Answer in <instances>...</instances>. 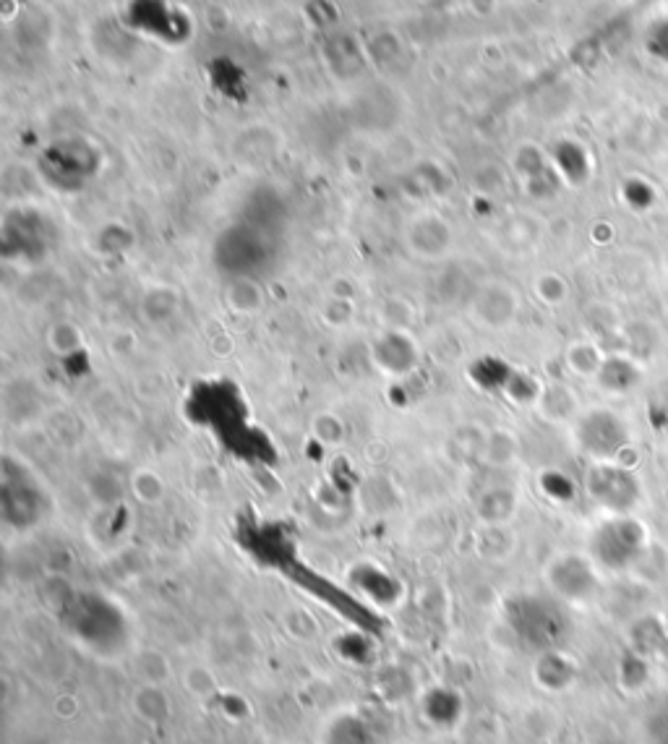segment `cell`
<instances>
[{
	"mask_svg": "<svg viewBox=\"0 0 668 744\" xmlns=\"http://www.w3.org/2000/svg\"><path fill=\"white\" fill-rule=\"evenodd\" d=\"M572 439L584 458L593 462H617L629 447V429L613 410L590 408L572 421Z\"/></svg>",
	"mask_w": 668,
	"mask_h": 744,
	"instance_id": "obj_1",
	"label": "cell"
},
{
	"mask_svg": "<svg viewBox=\"0 0 668 744\" xmlns=\"http://www.w3.org/2000/svg\"><path fill=\"white\" fill-rule=\"evenodd\" d=\"M520 311L522 298L518 287L504 283V280H485V283H481L470 293L465 306L470 322H473L478 330L491 332V335L510 330V326L518 322Z\"/></svg>",
	"mask_w": 668,
	"mask_h": 744,
	"instance_id": "obj_2",
	"label": "cell"
},
{
	"mask_svg": "<svg viewBox=\"0 0 668 744\" xmlns=\"http://www.w3.org/2000/svg\"><path fill=\"white\" fill-rule=\"evenodd\" d=\"M645 546V530L637 520L627 515H613L609 522L593 533V561L606 569H627L635 565Z\"/></svg>",
	"mask_w": 668,
	"mask_h": 744,
	"instance_id": "obj_3",
	"label": "cell"
},
{
	"mask_svg": "<svg viewBox=\"0 0 668 744\" xmlns=\"http://www.w3.org/2000/svg\"><path fill=\"white\" fill-rule=\"evenodd\" d=\"M584 489L596 505L613 515H627L640 502V481L619 462H593L584 476Z\"/></svg>",
	"mask_w": 668,
	"mask_h": 744,
	"instance_id": "obj_4",
	"label": "cell"
},
{
	"mask_svg": "<svg viewBox=\"0 0 668 744\" xmlns=\"http://www.w3.org/2000/svg\"><path fill=\"white\" fill-rule=\"evenodd\" d=\"M546 583L561 601H590L598 590L596 561L593 557H582V554H559L546 565Z\"/></svg>",
	"mask_w": 668,
	"mask_h": 744,
	"instance_id": "obj_5",
	"label": "cell"
},
{
	"mask_svg": "<svg viewBox=\"0 0 668 744\" xmlns=\"http://www.w3.org/2000/svg\"><path fill=\"white\" fill-rule=\"evenodd\" d=\"M407 252L421 262H444L454 254L458 235L450 219L439 212H418L405 225Z\"/></svg>",
	"mask_w": 668,
	"mask_h": 744,
	"instance_id": "obj_6",
	"label": "cell"
},
{
	"mask_svg": "<svg viewBox=\"0 0 668 744\" xmlns=\"http://www.w3.org/2000/svg\"><path fill=\"white\" fill-rule=\"evenodd\" d=\"M369 353L384 376H410L421 363V347H418L413 332L405 330L376 332Z\"/></svg>",
	"mask_w": 668,
	"mask_h": 744,
	"instance_id": "obj_7",
	"label": "cell"
},
{
	"mask_svg": "<svg viewBox=\"0 0 668 744\" xmlns=\"http://www.w3.org/2000/svg\"><path fill=\"white\" fill-rule=\"evenodd\" d=\"M223 303L233 311L235 316H256L267 306V293H264L262 283L250 275L227 277Z\"/></svg>",
	"mask_w": 668,
	"mask_h": 744,
	"instance_id": "obj_8",
	"label": "cell"
},
{
	"mask_svg": "<svg viewBox=\"0 0 668 744\" xmlns=\"http://www.w3.org/2000/svg\"><path fill=\"white\" fill-rule=\"evenodd\" d=\"M520 499L510 486H491L475 502V515L481 526H510L518 515Z\"/></svg>",
	"mask_w": 668,
	"mask_h": 744,
	"instance_id": "obj_9",
	"label": "cell"
},
{
	"mask_svg": "<svg viewBox=\"0 0 668 744\" xmlns=\"http://www.w3.org/2000/svg\"><path fill=\"white\" fill-rule=\"evenodd\" d=\"M640 382V366L625 355H606L601 371L596 374V384L609 394H627Z\"/></svg>",
	"mask_w": 668,
	"mask_h": 744,
	"instance_id": "obj_10",
	"label": "cell"
},
{
	"mask_svg": "<svg viewBox=\"0 0 668 744\" xmlns=\"http://www.w3.org/2000/svg\"><path fill=\"white\" fill-rule=\"evenodd\" d=\"M180 314V293L170 285H151L141 298V316L151 326H165Z\"/></svg>",
	"mask_w": 668,
	"mask_h": 744,
	"instance_id": "obj_11",
	"label": "cell"
},
{
	"mask_svg": "<svg viewBox=\"0 0 668 744\" xmlns=\"http://www.w3.org/2000/svg\"><path fill=\"white\" fill-rule=\"evenodd\" d=\"M536 682L546 689H561L567 687L574 677V666L569 664V658L559 650H543L536 660Z\"/></svg>",
	"mask_w": 668,
	"mask_h": 744,
	"instance_id": "obj_12",
	"label": "cell"
},
{
	"mask_svg": "<svg viewBox=\"0 0 668 744\" xmlns=\"http://www.w3.org/2000/svg\"><path fill=\"white\" fill-rule=\"evenodd\" d=\"M134 711L139 713V718L147 721V724H163L165 718H170L173 705L167 701L165 687L141 685L134 693Z\"/></svg>",
	"mask_w": 668,
	"mask_h": 744,
	"instance_id": "obj_13",
	"label": "cell"
},
{
	"mask_svg": "<svg viewBox=\"0 0 668 744\" xmlns=\"http://www.w3.org/2000/svg\"><path fill=\"white\" fill-rule=\"evenodd\" d=\"M514 549V536L510 533V526H481L475 536V551L478 557L489 561L507 559Z\"/></svg>",
	"mask_w": 668,
	"mask_h": 744,
	"instance_id": "obj_14",
	"label": "cell"
},
{
	"mask_svg": "<svg viewBox=\"0 0 668 744\" xmlns=\"http://www.w3.org/2000/svg\"><path fill=\"white\" fill-rule=\"evenodd\" d=\"M518 452H520V442L512 431H507V429L485 431V442H483V452H481L483 462H489V466H497V468L512 466V462L518 460Z\"/></svg>",
	"mask_w": 668,
	"mask_h": 744,
	"instance_id": "obj_15",
	"label": "cell"
},
{
	"mask_svg": "<svg viewBox=\"0 0 668 744\" xmlns=\"http://www.w3.org/2000/svg\"><path fill=\"white\" fill-rule=\"evenodd\" d=\"M536 405L546 419L551 421H567V419H577V405L572 400V392L567 390V386L561 384H553V386H541V394H538Z\"/></svg>",
	"mask_w": 668,
	"mask_h": 744,
	"instance_id": "obj_16",
	"label": "cell"
},
{
	"mask_svg": "<svg viewBox=\"0 0 668 744\" xmlns=\"http://www.w3.org/2000/svg\"><path fill=\"white\" fill-rule=\"evenodd\" d=\"M48 345L50 351L60 355H73V353H81L84 345H87V337H84V330L71 319H60L48 330Z\"/></svg>",
	"mask_w": 668,
	"mask_h": 744,
	"instance_id": "obj_17",
	"label": "cell"
},
{
	"mask_svg": "<svg viewBox=\"0 0 668 744\" xmlns=\"http://www.w3.org/2000/svg\"><path fill=\"white\" fill-rule=\"evenodd\" d=\"M128 489H131V493L139 499L141 505H149V507L163 505L167 499L165 478L159 476L157 470H149V468L136 470V473L131 476V481H128Z\"/></svg>",
	"mask_w": 668,
	"mask_h": 744,
	"instance_id": "obj_18",
	"label": "cell"
},
{
	"mask_svg": "<svg viewBox=\"0 0 668 744\" xmlns=\"http://www.w3.org/2000/svg\"><path fill=\"white\" fill-rule=\"evenodd\" d=\"M606 361V355L598 351L593 343H574L567 351V366L574 371L577 376L584 379H596L598 371H601Z\"/></svg>",
	"mask_w": 668,
	"mask_h": 744,
	"instance_id": "obj_19",
	"label": "cell"
},
{
	"mask_svg": "<svg viewBox=\"0 0 668 744\" xmlns=\"http://www.w3.org/2000/svg\"><path fill=\"white\" fill-rule=\"evenodd\" d=\"M379 319H382V330H405L413 332L415 324V309L410 306L405 298H390L379 309Z\"/></svg>",
	"mask_w": 668,
	"mask_h": 744,
	"instance_id": "obj_20",
	"label": "cell"
},
{
	"mask_svg": "<svg viewBox=\"0 0 668 744\" xmlns=\"http://www.w3.org/2000/svg\"><path fill=\"white\" fill-rule=\"evenodd\" d=\"M136 669H139L141 685L165 687L167 679H170V664H167V658L157 650H144L139 660H136Z\"/></svg>",
	"mask_w": 668,
	"mask_h": 744,
	"instance_id": "obj_21",
	"label": "cell"
},
{
	"mask_svg": "<svg viewBox=\"0 0 668 744\" xmlns=\"http://www.w3.org/2000/svg\"><path fill=\"white\" fill-rule=\"evenodd\" d=\"M533 291H536L538 301H541L543 306L557 309V306H561V303L567 301L569 285H567L564 277L557 275V272H546V275H541V277L536 280Z\"/></svg>",
	"mask_w": 668,
	"mask_h": 744,
	"instance_id": "obj_22",
	"label": "cell"
},
{
	"mask_svg": "<svg viewBox=\"0 0 668 744\" xmlns=\"http://www.w3.org/2000/svg\"><path fill=\"white\" fill-rule=\"evenodd\" d=\"M311 434H314L318 442L324 444H343L345 439V423L337 419L334 413H318L311 421Z\"/></svg>",
	"mask_w": 668,
	"mask_h": 744,
	"instance_id": "obj_23",
	"label": "cell"
},
{
	"mask_svg": "<svg viewBox=\"0 0 668 744\" xmlns=\"http://www.w3.org/2000/svg\"><path fill=\"white\" fill-rule=\"evenodd\" d=\"M184 687L194 697H209L217 689V679H215V674H212V669H207V666L194 664L184 672Z\"/></svg>",
	"mask_w": 668,
	"mask_h": 744,
	"instance_id": "obj_24",
	"label": "cell"
}]
</instances>
